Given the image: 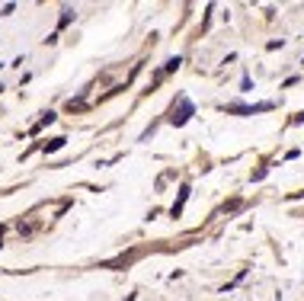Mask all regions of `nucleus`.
<instances>
[{"label": "nucleus", "mask_w": 304, "mask_h": 301, "mask_svg": "<svg viewBox=\"0 0 304 301\" xmlns=\"http://www.w3.org/2000/svg\"><path fill=\"white\" fill-rule=\"evenodd\" d=\"M189 116H192V103H189V100H179V112H173L170 122H173V125H182Z\"/></svg>", "instance_id": "nucleus-1"}, {"label": "nucleus", "mask_w": 304, "mask_h": 301, "mask_svg": "<svg viewBox=\"0 0 304 301\" xmlns=\"http://www.w3.org/2000/svg\"><path fill=\"white\" fill-rule=\"evenodd\" d=\"M256 109H269V103H263V106H253V112H256ZM231 112H250V109H247V106H231Z\"/></svg>", "instance_id": "nucleus-2"}, {"label": "nucleus", "mask_w": 304, "mask_h": 301, "mask_svg": "<svg viewBox=\"0 0 304 301\" xmlns=\"http://www.w3.org/2000/svg\"><path fill=\"white\" fill-rule=\"evenodd\" d=\"M298 122H304V112H301V116H298Z\"/></svg>", "instance_id": "nucleus-3"}]
</instances>
